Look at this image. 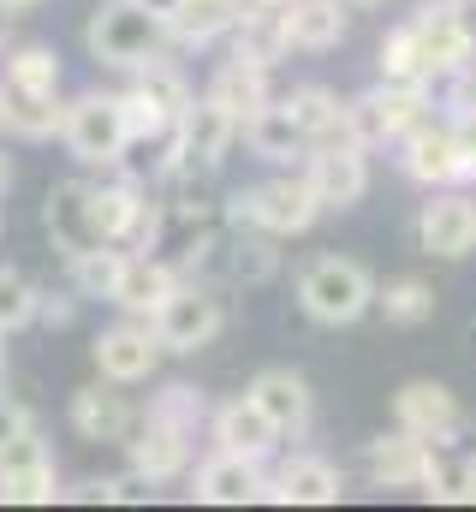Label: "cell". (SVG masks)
Segmentation results:
<instances>
[{
    "label": "cell",
    "mask_w": 476,
    "mask_h": 512,
    "mask_svg": "<svg viewBox=\"0 0 476 512\" xmlns=\"http://www.w3.org/2000/svg\"><path fill=\"white\" fill-rule=\"evenodd\" d=\"M149 322H155V334H161L167 352H203V346H215V334L227 328V310H221V298H215L209 286H185V280H179V292H173Z\"/></svg>",
    "instance_id": "30bf717a"
},
{
    "label": "cell",
    "mask_w": 476,
    "mask_h": 512,
    "mask_svg": "<svg viewBox=\"0 0 476 512\" xmlns=\"http://www.w3.org/2000/svg\"><path fill=\"white\" fill-rule=\"evenodd\" d=\"M6 84H24V90H60V54L54 48H12L6 54Z\"/></svg>",
    "instance_id": "e575fe53"
},
{
    "label": "cell",
    "mask_w": 476,
    "mask_h": 512,
    "mask_svg": "<svg viewBox=\"0 0 476 512\" xmlns=\"http://www.w3.org/2000/svg\"><path fill=\"white\" fill-rule=\"evenodd\" d=\"M209 435H215V447H227V453H244V459H268L286 435L274 429V417L244 393V399H227V405H215V417H209Z\"/></svg>",
    "instance_id": "d6986e66"
},
{
    "label": "cell",
    "mask_w": 476,
    "mask_h": 512,
    "mask_svg": "<svg viewBox=\"0 0 476 512\" xmlns=\"http://www.w3.org/2000/svg\"><path fill=\"white\" fill-rule=\"evenodd\" d=\"M161 334H155V322H119L108 328L102 340H96V370L108 376V382L131 387V382H149L155 376V364H161Z\"/></svg>",
    "instance_id": "9a60e30c"
},
{
    "label": "cell",
    "mask_w": 476,
    "mask_h": 512,
    "mask_svg": "<svg viewBox=\"0 0 476 512\" xmlns=\"http://www.w3.org/2000/svg\"><path fill=\"white\" fill-rule=\"evenodd\" d=\"M0 6H36V0H0Z\"/></svg>",
    "instance_id": "bcb514c9"
},
{
    "label": "cell",
    "mask_w": 476,
    "mask_h": 512,
    "mask_svg": "<svg viewBox=\"0 0 476 512\" xmlns=\"http://www.w3.org/2000/svg\"><path fill=\"white\" fill-rule=\"evenodd\" d=\"M233 54L250 60V66H268L280 54H292V36H286V6H250L244 0V18L233 24Z\"/></svg>",
    "instance_id": "d4e9b609"
},
{
    "label": "cell",
    "mask_w": 476,
    "mask_h": 512,
    "mask_svg": "<svg viewBox=\"0 0 476 512\" xmlns=\"http://www.w3.org/2000/svg\"><path fill=\"white\" fill-rule=\"evenodd\" d=\"M0 358H6V334H0Z\"/></svg>",
    "instance_id": "c3c4849f"
},
{
    "label": "cell",
    "mask_w": 476,
    "mask_h": 512,
    "mask_svg": "<svg viewBox=\"0 0 476 512\" xmlns=\"http://www.w3.org/2000/svg\"><path fill=\"white\" fill-rule=\"evenodd\" d=\"M322 215V197L304 173H286V179H268V185H250L227 197V221L233 227H262L274 239H292V233H310Z\"/></svg>",
    "instance_id": "3957f363"
},
{
    "label": "cell",
    "mask_w": 476,
    "mask_h": 512,
    "mask_svg": "<svg viewBox=\"0 0 476 512\" xmlns=\"http://www.w3.org/2000/svg\"><path fill=\"white\" fill-rule=\"evenodd\" d=\"M131 423H137V417H131L119 382H108V376L96 387H78V393H72V429H78L84 441H125Z\"/></svg>",
    "instance_id": "603a6c76"
},
{
    "label": "cell",
    "mask_w": 476,
    "mask_h": 512,
    "mask_svg": "<svg viewBox=\"0 0 476 512\" xmlns=\"http://www.w3.org/2000/svg\"><path fill=\"white\" fill-rule=\"evenodd\" d=\"M393 417H399V429H411V435H423L435 447L465 435V405L447 382H405L393 393Z\"/></svg>",
    "instance_id": "4fadbf2b"
},
{
    "label": "cell",
    "mask_w": 476,
    "mask_h": 512,
    "mask_svg": "<svg viewBox=\"0 0 476 512\" xmlns=\"http://www.w3.org/2000/svg\"><path fill=\"white\" fill-rule=\"evenodd\" d=\"M375 304H381V316H387L393 328H423V322L435 316V286H429V280H393Z\"/></svg>",
    "instance_id": "1f68e13d"
},
{
    "label": "cell",
    "mask_w": 476,
    "mask_h": 512,
    "mask_svg": "<svg viewBox=\"0 0 476 512\" xmlns=\"http://www.w3.org/2000/svg\"><path fill=\"white\" fill-rule=\"evenodd\" d=\"M143 6H155V12H161V18H167V12H173V6H179V0H143Z\"/></svg>",
    "instance_id": "7bdbcfd3"
},
{
    "label": "cell",
    "mask_w": 476,
    "mask_h": 512,
    "mask_svg": "<svg viewBox=\"0 0 476 512\" xmlns=\"http://www.w3.org/2000/svg\"><path fill=\"white\" fill-rule=\"evenodd\" d=\"M399 167H405V179H417V185H429V191H447V185L476 179L471 161H465V149H459L453 120H417V126L399 137Z\"/></svg>",
    "instance_id": "52a82bcc"
},
{
    "label": "cell",
    "mask_w": 476,
    "mask_h": 512,
    "mask_svg": "<svg viewBox=\"0 0 476 512\" xmlns=\"http://www.w3.org/2000/svg\"><path fill=\"white\" fill-rule=\"evenodd\" d=\"M417 245L441 262H459V256L476 251V197L465 191H429L423 215H417Z\"/></svg>",
    "instance_id": "5bb4252c"
},
{
    "label": "cell",
    "mask_w": 476,
    "mask_h": 512,
    "mask_svg": "<svg viewBox=\"0 0 476 512\" xmlns=\"http://www.w3.org/2000/svg\"><path fill=\"white\" fill-rule=\"evenodd\" d=\"M36 322H48V328H66V322H72V304H66V298H42V316H36Z\"/></svg>",
    "instance_id": "ab89813d"
},
{
    "label": "cell",
    "mask_w": 476,
    "mask_h": 512,
    "mask_svg": "<svg viewBox=\"0 0 476 512\" xmlns=\"http://www.w3.org/2000/svg\"><path fill=\"white\" fill-rule=\"evenodd\" d=\"M60 126H66V108H60V96H54V90L6 84V131H18V137L42 143V137H54Z\"/></svg>",
    "instance_id": "83f0119b"
},
{
    "label": "cell",
    "mask_w": 476,
    "mask_h": 512,
    "mask_svg": "<svg viewBox=\"0 0 476 512\" xmlns=\"http://www.w3.org/2000/svg\"><path fill=\"white\" fill-rule=\"evenodd\" d=\"M191 441L197 435H185V429H173L161 417H143L137 441H125L131 447V471H143L149 483H167V477H179L191 465Z\"/></svg>",
    "instance_id": "44dd1931"
},
{
    "label": "cell",
    "mask_w": 476,
    "mask_h": 512,
    "mask_svg": "<svg viewBox=\"0 0 476 512\" xmlns=\"http://www.w3.org/2000/svg\"><path fill=\"white\" fill-rule=\"evenodd\" d=\"M167 36H173V24L155 6H143V0H102L90 12V24H84L90 60H102L114 72H143L149 60H161Z\"/></svg>",
    "instance_id": "6da1fadb"
},
{
    "label": "cell",
    "mask_w": 476,
    "mask_h": 512,
    "mask_svg": "<svg viewBox=\"0 0 476 512\" xmlns=\"http://www.w3.org/2000/svg\"><path fill=\"white\" fill-rule=\"evenodd\" d=\"M346 6L352 0H286V36H292V48H304V54L340 48L346 30H352V12Z\"/></svg>",
    "instance_id": "7402d4cb"
},
{
    "label": "cell",
    "mask_w": 476,
    "mask_h": 512,
    "mask_svg": "<svg viewBox=\"0 0 476 512\" xmlns=\"http://www.w3.org/2000/svg\"><path fill=\"white\" fill-rule=\"evenodd\" d=\"M149 417H161V423H173V429H185V435H197L215 411H209V399L197 393V387H185V382H173V387H161L155 393V405H149Z\"/></svg>",
    "instance_id": "836d02e7"
},
{
    "label": "cell",
    "mask_w": 476,
    "mask_h": 512,
    "mask_svg": "<svg viewBox=\"0 0 476 512\" xmlns=\"http://www.w3.org/2000/svg\"><path fill=\"white\" fill-rule=\"evenodd\" d=\"M209 96H215V102H221V108L238 120V131H244V120H250V114H262V108L274 102V96H268V66H250V60H238V54H233V60L215 72Z\"/></svg>",
    "instance_id": "4316f807"
},
{
    "label": "cell",
    "mask_w": 476,
    "mask_h": 512,
    "mask_svg": "<svg viewBox=\"0 0 476 512\" xmlns=\"http://www.w3.org/2000/svg\"><path fill=\"white\" fill-rule=\"evenodd\" d=\"M24 429H30V411H24V405L0 387V447H6L12 435H24Z\"/></svg>",
    "instance_id": "8d00e7d4"
},
{
    "label": "cell",
    "mask_w": 476,
    "mask_h": 512,
    "mask_svg": "<svg viewBox=\"0 0 476 512\" xmlns=\"http://www.w3.org/2000/svg\"><path fill=\"white\" fill-rule=\"evenodd\" d=\"M262 489H268L262 459H244V453H227V447H215V459H203L197 477H191V495L203 507H244V501H262Z\"/></svg>",
    "instance_id": "2e32d148"
},
{
    "label": "cell",
    "mask_w": 476,
    "mask_h": 512,
    "mask_svg": "<svg viewBox=\"0 0 476 512\" xmlns=\"http://www.w3.org/2000/svg\"><path fill=\"white\" fill-rule=\"evenodd\" d=\"M42 316V292L24 268H0V334H18Z\"/></svg>",
    "instance_id": "d6a6232c"
},
{
    "label": "cell",
    "mask_w": 476,
    "mask_h": 512,
    "mask_svg": "<svg viewBox=\"0 0 476 512\" xmlns=\"http://www.w3.org/2000/svg\"><path fill=\"white\" fill-rule=\"evenodd\" d=\"M0 501H12V507H48V501H60V477H54V459H48V447H42L36 429L12 435L0 447Z\"/></svg>",
    "instance_id": "7c38bea8"
},
{
    "label": "cell",
    "mask_w": 476,
    "mask_h": 512,
    "mask_svg": "<svg viewBox=\"0 0 476 512\" xmlns=\"http://www.w3.org/2000/svg\"><path fill=\"white\" fill-rule=\"evenodd\" d=\"M286 114L310 131V143H316V137H340V131H346V102H340L328 84H298V90L286 96Z\"/></svg>",
    "instance_id": "f1b7e54d"
},
{
    "label": "cell",
    "mask_w": 476,
    "mask_h": 512,
    "mask_svg": "<svg viewBox=\"0 0 476 512\" xmlns=\"http://www.w3.org/2000/svg\"><path fill=\"white\" fill-rule=\"evenodd\" d=\"M250 6H286V0H250Z\"/></svg>",
    "instance_id": "f6af8a7d"
},
{
    "label": "cell",
    "mask_w": 476,
    "mask_h": 512,
    "mask_svg": "<svg viewBox=\"0 0 476 512\" xmlns=\"http://www.w3.org/2000/svg\"><path fill=\"white\" fill-rule=\"evenodd\" d=\"M0 131H6V84H0Z\"/></svg>",
    "instance_id": "ee69618b"
},
{
    "label": "cell",
    "mask_w": 476,
    "mask_h": 512,
    "mask_svg": "<svg viewBox=\"0 0 476 512\" xmlns=\"http://www.w3.org/2000/svg\"><path fill=\"white\" fill-rule=\"evenodd\" d=\"M42 227H48L54 251L66 256V262L84 256V251H96V245H108L102 209H96V179H66V185H54L48 203H42Z\"/></svg>",
    "instance_id": "9c48e42d"
},
{
    "label": "cell",
    "mask_w": 476,
    "mask_h": 512,
    "mask_svg": "<svg viewBox=\"0 0 476 512\" xmlns=\"http://www.w3.org/2000/svg\"><path fill=\"white\" fill-rule=\"evenodd\" d=\"M381 78H387V84H435L429 54H423V42H417L411 18H405L399 30H387V36H381Z\"/></svg>",
    "instance_id": "f546056e"
},
{
    "label": "cell",
    "mask_w": 476,
    "mask_h": 512,
    "mask_svg": "<svg viewBox=\"0 0 476 512\" xmlns=\"http://www.w3.org/2000/svg\"><path fill=\"white\" fill-rule=\"evenodd\" d=\"M6 185H12V161H6V149H0V197H6Z\"/></svg>",
    "instance_id": "b9f144b4"
},
{
    "label": "cell",
    "mask_w": 476,
    "mask_h": 512,
    "mask_svg": "<svg viewBox=\"0 0 476 512\" xmlns=\"http://www.w3.org/2000/svg\"><path fill=\"white\" fill-rule=\"evenodd\" d=\"M233 137H238V120L215 102V96L191 102L185 120L173 126V167H167V173H215Z\"/></svg>",
    "instance_id": "8fae6325"
},
{
    "label": "cell",
    "mask_w": 476,
    "mask_h": 512,
    "mask_svg": "<svg viewBox=\"0 0 476 512\" xmlns=\"http://www.w3.org/2000/svg\"><path fill=\"white\" fill-rule=\"evenodd\" d=\"M304 179L316 185L322 209H357L363 191H369V149L352 143L346 131L340 137H316L310 155H304Z\"/></svg>",
    "instance_id": "ba28073f"
},
{
    "label": "cell",
    "mask_w": 476,
    "mask_h": 512,
    "mask_svg": "<svg viewBox=\"0 0 476 512\" xmlns=\"http://www.w3.org/2000/svg\"><path fill=\"white\" fill-rule=\"evenodd\" d=\"M369 483L375 489H417L429 501H453V477H447L435 441H423L411 429H393V435L369 441Z\"/></svg>",
    "instance_id": "277c9868"
},
{
    "label": "cell",
    "mask_w": 476,
    "mask_h": 512,
    "mask_svg": "<svg viewBox=\"0 0 476 512\" xmlns=\"http://www.w3.org/2000/svg\"><path fill=\"white\" fill-rule=\"evenodd\" d=\"M244 143H250L256 161H274V167L310 155V131L286 114V102H268L262 114H250V120H244Z\"/></svg>",
    "instance_id": "cb8c5ba5"
},
{
    "label": "cell",
    "mask_w": 476,
    "mask_h": 512,
    "mask_svg": "<svg viewBox=\"0 0 476 512\" xmlns=\"http://www.w3.org/2000/svg\"><path fill=\"white\" fill-rule=\"evenodd\" d=\"M453 501H471L476 507V453H465V465H459V477H453Z\"/></svg>",
    "instance_id": "f35d334b"
},
{
    "label": "cell",
    "mask_w": 476,
    "mask_h": 512,
    "mask_svg": "<svg viewBox=\"0 0 476 512\" xmlns=\"http://www.w3.org/2000/svg\"><path fill=\"white\" fill-rule=\"evenodd\" d=\"M429 120V84H375L346 102V137L363 149H381V143H399L405 131Z\"/></svg>",
    "instance_id": "5b68a950"
},
{
    "label": "cell",
    "mask_w": 476,
    "mask_h": 512,
    "mask_svg": "<svg viewBox=\"0 0 476 512\" xmlns=\"http://www.w3.org/2000/svg\"><path fill=\"white\" fill-rule=\"evenodd\" d=\"M173 292H179V262L149 256V251H131L125 268H119V286H114L108 304H119L125 316H155Z\"/></svg>",
    "instance_id": "ac0fdd59"
},
{
    "label": "cell",
    "mask_w": 476,
    "mask_h": 512,
    "mask_svg": "<svg viewBox=\"0 0 476 512\" xmlns=\"http://www.w3.org/2000/svg\"><path fill=\"white\" fill-rule=\"evenodd\" d=\"M274 233H262V227H250L244 239L233 245V280H244V286H256V280H268L274 274Z\"/></svg>",
    "instance_id": "d590c367"
},
{
    "label": "cell",
    "mask_w": 476,
    "mask_h": 512,
    "mask_svg": "<svg viewBox=\"0 0 476 512\" xmlns=\"http://www.w3.org/2000/svg\"><path fill=\"white\" fill-rule=\"evenodd\" d=\"M125 245H96V251H84V256H72L66 268H72V286L84 292V298H114V286H119V268H125Z\"/></svg>",
    "instance_id": "4dcf8cb0"
},
{
    "label": "cell",
    "mask_w": 476,
    "mask_h": 512,
    "mask_svg": "<svg viewBox=\"0 0 476 512\" xmlns=\"http://www.w3.org/2000/svg\"><path fill=\"white\" fill-rule=\"evenodd\" d=\"M340 495H346V477L316 453L286 459L280 477H268V489H262V501H280V507H334Z\"/></svg>",
    "instance_id": "e0dca14e"
},
{
    "label": "cell",
    "mask_w": 476,
    "mask_h": 512,
    "mask_svg": "<svg viewBox=\"0 0 476 512\" xmlns=\"http://www.w3.org/2000/svg\"><path fill=\"white\" fill-rule=\"evenodd\" d=\"M60 137H66L72 161H84V167H119V161H125V143H131L125 102H119V96H102V90H84V96L66 108Z\"/></svg>",
    "instance_id": "8992f818"
},
{
    "label": "cell",
    "mask_w": 476,
    "mask_h": 512,
    "mask_svg": "<svg viewBox=\"0 0 476 512\" xmlns=\"http://www.w3.org/2000/svg\"><path fill=\"white\" fill-rule=\"evenodd\" d=\"M352 6H381V0H352Z\"/></svg>",
    "instance_id": "7dc6e473"
},
{
    "label": "cell",
    "mask_w": 476,
    "mask_h": 512,
    "mask_svg": "<svg viewBox=\"0 0 476 512\" xmlns=\"http://www.w3.org/2000/svg\"><path fill=\"white\" fill-rule=\"evenodd\" d=\"M238 18H244V0H179V6L167 12L173 42H191V48H209V42L233 36Z\"/></svg>",
    "instance_id": "484cf974"
},
{
    "label": "cell",
    "mask_w": 476,
    "mask_h": 512,
    "mask_svg": "<svg viewBox=\"0 0 476 512\" xmlns=\"http://www.w3.org/2000/svg\"><path fill=\"white\" fill-rule=\"evenodd\" d=\"M453 131H459V149H465V161H471V173H476V108H459Z\"/></svg>",
    "instance_id": "74e56055"
},
{
    "label": "cell",
    "mask_w": 476,
    "mask_h": 512,
    "mask_svg": "<svg viewBox=\"0 0 476 512\" xmlns=\"http://www.w3.org/2000/svg\"><path fill=\"white\" fill-rule=\"evenodd\" d=\"M250 399L274 417V429H280L286 441H304V435H310L316 393H310V382H304L298 370H262V376L250 382Z\"/></svg>",
    "instance_id": "ffe728a7"
},
{
    "label": "cell",
    "mask_w": 476,
    "mask_h": 512,
    "mask_svg": "<svg viewBox=\"0 0 476 512\" xmlns=\"http://www.w3.org/2000/svg\"><path fill=\"white\" fill-rule=\"evenodd\" d=\"M6 42H12V6H0V54H6Z\"/></svg>",
    "instance_id": "60d3db41"
},
{
    "label": "cell",
    "mask_w": 476,
    "mask_h": 512,
    "mask_svg": "<svg viewBox=\"0 0 476 512\" xmlns=\"http://www.w3.org/2000/svg\"><path fill=\"white\" fill-rule=\"evenodd\" d=\"M375 280L369 268L352 262V256H316L304 274H298V310L322 328H352L357 316L375 310Z\"/></svg>",
    "instance_id": "7a4b0ae2"
}]
</instances>
